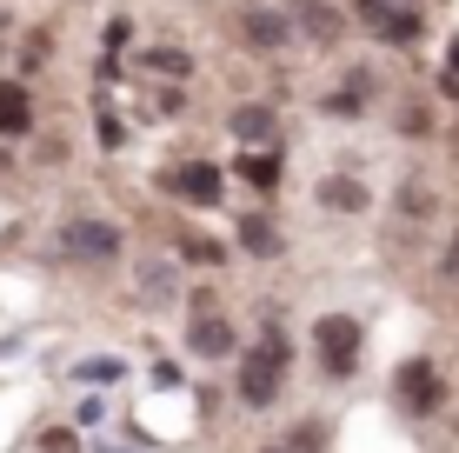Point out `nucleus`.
I'll use <instances>...</instances> for the list:
<instances>
[{"instance_id": "nucleus-1", "label": "nucleus", "mask_w": 459, "mask_h": 453, "mask_svg": "<svg viewBox=\"0 0 459 453\" xmlns=\"http://www.w3.org/2000/svg\"><path fill=\"white\" fill-rule=\"evenodd\" d=\"M287 361H293L287 334H280V327H266V340L240 361V400H247V407H273L280 380H287Z\"/></svg>"}, {"instance_id": "nucleus-2", "label": "nucleus", "mask_w": 459, "mask_h": 453, "mask_svg": "<svg viewBox=\"0 0 459 453\" xmlns=\"http://www.w3.org/2000/svg\"><path fill=\"white\" fill-rule=\"evenodd\" d=\"M54 254L60 260H81V267H107L120 254V227L114 221H67L54 233Z\"/></svg>"}, {"instance_id": "nucleus-3", "label": "nucleus", "mask_w": 459, "mask_h": 453, "mask_svg": "<svg viewBox=\"0 0 459 453\" xmlns=\"http://www.w3.org/2000/svg\"><path fill=\"white\" fill-rule=\"evenodd\" d=\"M313 353H320L326 380H353V367H359V320L326 314L320 327H313Z\"/></svg>"}, {"instance_id": "nucleus-4", "label": "nucleus", "mask_w": 459, "mask_h": 453, "mask_svg": "<svg viewBox=\"0 0 459 453\" xmlns=\"http://www.w3.org/2000/svg\"><path fill=\"white\" fill-rule=\"evenodd\" d=\"M160 187L173 200H186V207H220V194H227V174H220L213 161H186V167H167Z\"/></svg>"}, {"instance_id": "nucleus-5", "label": "nucleus", "mask_w": 459, "mask_h": 453, "mask_svg": "<svg viewBox=\"0 0 459 453\" xmlns=\"http://www.w3.org/2000/svg\"><path fill=\"white\" fill-rule=\"evenodd\" d=\"M439 400H446V387H439L433 361H406V367H400V407H406V414H433Z\"/></svg>"}, {"instance_id": "nucleus-6", "label": "nucleus", "mask_w": 459, "mask_h": 453, "mask_svg": "<svg viewBox=\"0 0 459 453\" xmlns=\"http://www.w3.org/2000/svg\"><path fill=\"white\" fill-rule=\"evenodd\" d=\"M186 347H194V353H207V361L233 353V327H227V314H213V301H207V293H200V307H194V334H186Z\"/></svg>"}, {"instance_id": "nucleus-7", "label": "nucleus", "mask_w": 459, "mask_h": 453, "mask_svg": "<svg viewBox=\"0 0 459 453\" xmlns=\"http://www.w3.org/2000/svg\"><path fill=\"white\" fill-rule=\"evenodd\" d=\"M367 27H373V34H386V40H413L420 34V13L393 7V0H367Z\"/></svg>"}, {"instance_id": "nucleus-8", "label": "nucleus", "mask_w": 459, "mask_h": 453, "mask_svg": "<svg viewBox=\"0 0 459 453\" xmlns=\"http://www.w3.org/2000/svg\"><path fill=\"white\" fill-rule=\"evenodd\" d=\"M240 247H247V254H260V260L280 247V233L266 227V213H247V221H240Z\"/></svg>"}, {"instance_id": "nucleus-9", "label": "nucleus", "mask_w": 459, "mask_h": 453, "mask_svg": "<svg viewBox=\"0 0 459 453\" xmlns=\"http://www.w3.org/2000/svg\"><path fill=\"white\" fill-rule=\"evenodd\" d=\"M27 93L21 87H0V134H27Z\"/></svg>"}, {"instance_id": "nucleus-10", "label": "nucleus", "mask_w": 459, "mask_h": 453, "mask_svg": "<svg viewBox=\"0 0 459 453\" xmlns=\"http://www.w3.org/2000/svg\"><path fill=\"white\" fill-rule=\"evenodd\" d=\"M320 200H326V207H340V213H359V207H367V187H359V180H326Z\"/></svg>"}, {"instance_id": "nucleus-11", "label": "nucleus", "mask_w": 459, "mask_h": 453, "mask_svg": "<svg viewBox=\"0 0 459 453\" xmlns=\"http://www.w3.org/2000/svg\"><path fill=\"white\" fill-rule=\"evenodd\" d=\"M247 34H253V40H260V47H280V40H287V34H293V27H287V21H280V13H260V7H253V13H247Z\"/></svg>"}, {"instance_id": "nucleus-12", "label": "nucleus", "mask_w": 459, "mask_h": 453, "mask_svg": "<svg viewBox=\"0 0 459 453\" xmlns=\"http://www.w3.org/2000/svg\"><path fill=\"white\" fill-rule=\"evenodd\" d=\"M233 134L240 140H273V114H266V107H240V114H233Z\"/></svg>"}, {"instance_id": "nucleus-13", "label": "nucleus", "mask_w": 459, "mask_h": 453, "mask_svg": "<svg viewBox=\"0 0 459 453\" xmlns=\"http://www.w3.org/2000/svg\"><path fill=\"white\" fill-rule=\"evenodd\" d=\"M240 174H247L253 187H280V153H247Z\"/></svg>"}, {"instance_id": "nucleus-14", "label": "nucleus", "mask_w": 459, "mask_h": 453, "mask_svg": "<svg viewBox=\"0 0 459 453\" xmlns=\"http://www.w3.org/2000/svg\"><path fill=\"white\" fill-rule=\"evenodd\" d=\"M120 361H81V367H74V380H81V387H107V380H120Z\"/></svg>"}, {"instance_id": "nucleus-15", "label": "nucleus", "mask_w": 459, "mask_h": 453, "mask_svg": "<svg viewBox=\"0 0 459 453\" xmlns=\"http://www.w3.org/2000/svg\"><path fill=\"white\" fill-rule=\"evenodd\" d=\"M307 34H320V40H340V13H326L320 0H307Z\"/></svg>"}, {"instance_id": "nucleus-16", "label": "nucleus", "mask_w": 459, "mask_h": 453, "mask_svg": "<svg viewBox=\"0 0 459 453\" xmlns=\"http://www.w3.org/2000/svg\"><path fill=\"white\" fill-rule=\"evenodd\" d=\"M147 67H160V74H186V54H180V47H153Z\"/></svg>"}, {"instance_id": "nucleus-17", "label": "nucleus", "mask_w": 459, "mask_h": 453, "mask_svg": "<svg viewBox=\"0 0 459 453\" xmlns=\"http://www.w3.org/2000/svg\"><path fill=\"white\" fill-rule=\"evenodd\" d=\"M47 453H81V440L74 433H47Z\"/></svg>"}, {"instance_id": "nucleus-18", "label": "nucleus", "mask_w": 459, "mask_h": 453, "mask_svg": "<svg viewBox=\"0 0 459 453\" xmlns=\"http://www.w3.org/2000/svg\"><path fill=\"white\" fill-rule=\"evenodd\" d=\"M260 453H299V447H293V440H287V447H260Z\"/></svg>"}]
</instances>
